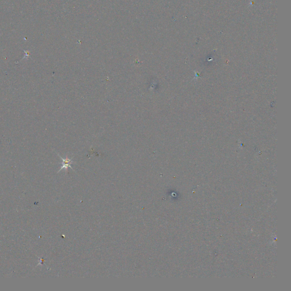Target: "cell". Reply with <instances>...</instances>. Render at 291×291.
Instances as JSON below:
<instances>
[{
    "label": "cell",
    "mask_w": 291,
    "mask_h": 291,
    "mask_svg": "<svg viewBox=\"0 0 291 291\" xmlns=\"http://www.w3.org/2000/svg\"><path fill=\"white\" fill-rule=\"evenodd\" d=\"M58 156L60 158V159L62 160V166H61V168L59 170V171H58V172L59 171H60L62 170L63 169H65L66 171L68 170V168L69 167L71 168L72 170H73V168H72V167L71 166V164L72 163H73V162H72V159H69L68 158V156L66 157L65 159H64L63 158L62 156H60L58 154Z\"/></svg>",
    "instance_id": "obj_1"
}]
</instances>
